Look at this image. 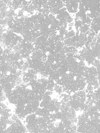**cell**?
Returning a JSON list of instances; mask_svg holds the SVG:
<instances>
[{
	"instance_id": "obj_1",
	"label": "cell",
	"mask_w": 100,
	"mask_h": 133,
	"mask_svg": "<svg viewBox=\"0 0 100 133\" xmlns=\"http://www.w3.org/2000/svg\"><path fill=\"white\" fill-rule=\"evenodd\" d=\"M78 9L91 19L97 18L100 16V1H80Z\"/></svg>"
},
{
	"instance_id": "obj_2",
	"label": "cell",
	"mask_w": 100,
	"mask_h": 133,
	"mask_svg": "<svg viewBox=\"0 0 100 133\" xmlns=\"http://www.w3.org/2000/svg\"><path fill=\"white\" fill-rule=\"evenodd\" d=\"M23 39L10 30H6L0 37V43L3 44L8 49H12L21 43Z\"/></svg>"
},
{
	"instance_id": "obj_3",
	"label": "cell",
	"mask_w": 100,
	"mask_h": 133,
	"mask_svg": "<svg viewBox=\"0 0 100 133\" xmlns=\"http://www.w3.org/2000/svg\"><path fill=\"white\" fill-rule=\"evenodd\" d=\"M41 5L42 8L47 10L54 16L57 14L60 10L64 7L61 1H43Z\"/></svg>"
},
{
	"instance_id": "obj_4",
	"label": "cell",
	"mask_w": 100,
	"mask_h": 133,
	"mask_svg": "<svg viewBox=\"0 0 100 133\" xmlns=\"http://www.w3.org/2000/svg\"><path fill=\"white\" fill-rule=\"evenodd\" d=\"M18 46V49L17 52L24 59H27L29 57L31 52L35 49L33 43H30L24 39Z\"/></svg>"
},
{
	"instance_id": "obj_5",
	"label": "cell",
	"mask_w": 100,
	"mask_h": 133,
	"mask_svg": "<svg viewBox=\"0 0 100 133\" xmlns=\"http://www.w3.org/2000/svg\"><path fill=\"white\" fill-rule=\"evenodd\" d=\"M55 17L59 23L60 27L63 25H68L69 23H72L73 20L66 7H64L60 10Z\"/></svg>"
},
{
	"instance_id": "obj_6",
	"label": "cell",
	"mask_w": 100,
	"mask_h": 133,
	"mask_svg": "<svg viewBox=\"0 0 100 133\" xmlns=\"http://www.w3.org/2000/svg\"><path fill=\"white\" fill-rule=\"evenodd\" d=\"M80 1H63L64 7L70 14H76L78 11L79 3Z\"/></svg>"
},
{
	"instance_id": "obj_7",
	"label": "cell",
	"mask_w": 100,
	"mask_h": 133,
	"mask_svg": "<svg viewBox=\"0 0 100 133\" xmlns=\"http://www.w3.org/2000/svg\"><path fill=\"white\" fill-rule=\"evenodd\" d=\"M100 17L94 18L92 19L91 23L90 25V28L93 30L95 33L97 34L99 33L100 30Z\"/></svg>"
},
{
	"instance_id": "obj_8",
	"label": "cell",
	"mask_w": 100,
	"mask_h": 133,
	"mask_svg": "<svg viewBox=\"0 0 100 133\" xmlns=\"http://www.w3.org/2000/svg\"><path fill=\"white\" fill-rule=\"evenodd\" d=\"M90 28V25L86 24H83L78 29V31L80 33L85 34L87 31L89 30Z\"/></svg>"
},
{
	"instance_id": "obj_9",
	"label": "cell",
	"mask_w": 100,
	"mask_h": 133,
	"mask_svg": "<svg viewBox=\"0 0 100 133\" xmlns=\"http://www.w3.org/2000/svg\"><path fill=\"white\" fill-rule=\"evenodd\" d=\"M53 89L56 92L58 93L60 95L63 91L62 86H61V85L57 84L56 83V84H55V86H54V87H53Z\"/></svg>"
},
{
	"instance_id": "obj_10",
	"label": "cell",
	"mask_w": 100,
	"mask_h": 133,
	"mask_svg": "<svg viewBox=\"0 0 100 133\" xmlns=\"http://www.w3.org/2000/svg\"><path fill=\"white\" fill-rule=\"evenodd\" d=\"M76 35V33H75V31L73 30H70V31L68 32V35H67V39L69 38L70 37H72L74 35Z\"/></svg>"
},
{
	"instance_id": "obj_11",
	"label": "cell",
	"mask_w": 100,
	"mask_h": 133,
	"mask_svg": "<svg viewBox=\"0 0 100 133\" xmlns=\"http://www.w3.org/2000/svg\"><path fill=\"white\" fill-rule=\"evenodd\" d=\"M3 50L2 49L1 46L0 45V56H1L3 53Z\"/></svg>"
}]
</instances>
